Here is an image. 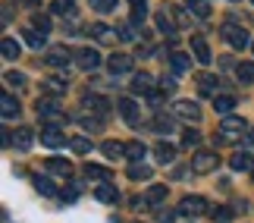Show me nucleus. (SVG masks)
<instances>
[{
	"mask_svg": "<svg viewBox=\"0 0 254 223\" xmlns=\"http://www.w3.org/2000/svg\"><path fill=\"white\" fill-rule=\"evenodd\" d=\"M38 116H41L44 126H63V123H69L66 110H60L54 101H47V98H38Z\"/></svg>",
	"mask_w": 254,
	"mask_h": 223,
	"instance_id": "f257e3e1",
	"label": "nucleus"
},
{
	"mask_svg": "<svg viewBox=\"0 0 254 223\" xmlns=\"http://www.w3.org/2000/svg\"><path fill=\"white\" fill-rule=\"evenodd\" d=\"M220 35H223V41H229L236 51H245L248 44H254L251 38H248V32H245L242 25H236V22H226V25L220 28Z\"/></svg>",
	"mask_w": 254,
	"mask_h": 223,
	"instance_id": "f03ea898",
	"label": "nucleus"
},
{
	"mask_svg": "<svg viewBox=\"0 0 254 223\" xmlns=\"http://www.w3.org/2000/svg\"><path fill=\"white\" fill-rule=\"evenodd\" d=\"M72 60H75V66H79V70L91 73V70H97V66H101V54H97L94 47H79V51L72 54Z\"/></svg>",
	"mask_w": 254,
	"mask_h": 223,
	"instance_id": "7ed1b4c3",
	"label": "nucleus"
},
{
	"mask_svg": "<svg viewBox=\"0 0 254 223\" xmlns=\"http://www.w3.org/2000/svg\"><path fill=\"white\" fill-rule=\"evenodd\" d=\"M217 163H220L217 151H198V154L191 157V170L204 176V173H213V170H217Z\"/></svg>",
	"mask_w": 254,
	"mask_h": 223,
	"instance_id": "20e7f679",
	"label": "nucleus"
},
{
	"mask_svg": "<svg viewBox=\"0 0 254 223\" xmlns=\"http://www.w3.org/2000/svg\"><path fill=\"white\" fill-rule=\"evenodd\" d=\"M176 211H179V214H185V217H198V214H204V211H207V201H204L201 195H185Z\"/></svg>",
	"mask_w": 254,
	"mask_h": 223,
	"instance_id": "39448f33",
	"label": "nucleus"
},
{
	"mask_svg": "<svg viewBox=\"0 0 254 223\" xmlns=\"http://www.w3.org/2000/svg\"><path fill=\"white\" fill-rule=\"evenodd\" d=\"M245 129H248V123L242 116H223V123H220L223 139H239V135H245Z\"/></svg>",
	"mask_w": 254,
	"mask_h": 223,
	"instance_id": "423d86ee",
	"label": "nucleus"
},
{
	"mask_svg": "<svg viewBox=\"0 0 254 223\" xmlns=\"http://www.w3.org/2000/svg\"><path fill=\"white\" fill-rule=\"evenodd\" d=\"M173 113L179 116V120H185V123H198L201 120V107L194 101H176L173 104Z\"/></svg>",
	"mask_w": 254,
	"mask_h": 223,
	"instance_id": "0eeeda50",
	"label": "nucleus"
},
{
	"mask_svg": "<svg viewBox=\"0 0 254 223\" xmlns=\"http://www.w3.org/2000/svg\"><path fill=\"white\" fill-rule=\"evenodd\" d=\"M116 110H120V116L129 126H141V116H138V104H135L132 98H120L116 101Z\"/></svg>",
	"mask_w": 254,
	"mask_h": 223,
	"instance_id": "6e6552de",
	"label": "nucleus"
},
{
	"mask_svg": "<svg viewBox=\"0 0 254 223\" xmlns=\"http://www.w3.org/2000/svg\"><path fill=\"white\" fill-rule=\"evenodd\" d=\"M41 142L47 145V148H63L66 135H63L60 126H44V129H41Z\"/></svg>",
	"mask_w": 254,
	"mask_h": 223,
	"instance_id": "1a4fd4ad",
	"label": "nucleus"
},
{
	"mask_svg": "<svg viewBox=\"0 0 254 223\" xmlns=\"http://www.w3.org/2000/svg\"><path fill=\"white\" fill-rule=\"evenodd\" d=\"M132 57L129 54H113L110 60H107V66H110V73L113 75H126V73H132Z\"/></svg>",
	"mask_w": 254,
	"mask_h": 223,
	"instance_id": "9d476101",
	"label": "nucleus"
},
{
	"mask_svg": "<svg viewBox=\"0 0 254 223\" xmlns=\"http://www.w3.org/2000/svg\"><path fill=\"white\" fill-rule=\"evenodd\" d=\"M69 63H75V60H72L69 51H63V47H54V51L47 54V66H51V70H66Z\"/></svg>",
	"mask_w": 254,
	"mask_h": 223,
	"instance_id": "9b49d317",
	"label": "nucleus"
},
{
	"mask_svg": "<svg viewBox=\"0 0 254 223\" xmlns=\"http://www.w3.org/2000/svg\"><path fill=\"white\" fill-rule=\"evenodd\" d=\"M32 142H35V129H28V126H19V129L13 132V148L28 151V148H32Z\"/></svg>",
	"mask_w": 254,
	"mask_h": 223,
	"instance_id": "f8f14e48",
	"label": "nucleus"
},
{
	"mask_svg": "<svg viewBox=\"0 0 254 223\" xmlns=\"http://www.w3.org/2000/svg\"><path fill=\"white\" fill-rule=\"evenodd\" d=\"M41 88H44V94H51V98H63V94L69 91V82H63V79H57V75H51V79L41 82Z\"/></svg>",
	"mask_w": 254,
	"mask_h": 223,
	"instance_id": "ddd939ff",
	"label": "nucleus"
},
{
	"mask_svg": "<svg viewBox=\"0 0 254 223\" xmlns=\"http://www.w3.org/2000/svg\"><path fill=\"white\" fill-rule=\"evenodd\" d=\"M170 66H173V73H176V75H182V73H189V70H191V57H189V54H182V51H173V54H170Z\"/></svg>",
	"mask_w": 254,
	"mask_h": 223,
	"instance_id": "4468645a",
	"label": "nucleus"
},
{
	"mask_svg": "<svg viewBox=\"0 0 254 223\" xmlns=\"http://www.w3.org/2000/svg\"><path fill=\"white\" fill-rule=\"evenodd\" d=\"M198 91L204 94V98H217V75L201 73L198 75Z\"/></svg>",
	"mask_w": 254,
	"mask_h": 223,
	"instance_id": "2eb2a0df",
	"label": "nucleus"
},
{
	"mask_svg": "<svg viewBox=\"0 0 254 223\" xmlns=\"http://www.w3.org/2000/svg\"><path fill=\"white\" fill-rule=\"evenodd\" d=\"M191 54H194V60L198 63H210L213 60V54H210V47L204 38H191Z\"/></svg>",
	"mask_w": 254,
	"mask_h": 223,
	"instance_id": "dca6fc26",
	"label": "nucleus"
},
{
	"mask_svg": "<svg viewBox=\"0 0 254 223\" xmlns=\"http://www.w3.org/2000/svg\"><path fill=\"white\" fill-rule=\"evenodd\" d=\"M19 101L13 98V94H0V113H3V120H13V116H19Z\"/></svg>",
	"mask_w": 254,
	"mask_h": 223,
	"instance_id": "f3484780",
	"label": "nucleus"
},
{
	"mask_svg": "<svg viewBox=\"0 0 254 223\" xmlns=\"http://www.w3.org/2000/svg\"><path fill=\"white\" fill-rule=\"evenodd\" d=\"M85 107L94 110L97 116H107V113H110V101L101 98V94H88V98H85Z\"/></svg>",
	"mask_w": 254,
	"mask_h": 223,
	"instance_id": "a211bd4d",
	"label": "nucleus"
},
{
	"mask_svg": "<svg viewBox=\"0 0 254 223\" xmlns=\"http://www.w3.org/2000/svg\"><path fill=\"white\" fill-rule=\"evenodd\" d=\"M97 201H104V205H116V198H120V192H116V186H110V182H101V186L94 189Z\"/></svg>",
	"mask_w": 254,
	"mask_h": 223,
	"instance_id": "6ab92c4d",
	"label": "nucleus"
},
{
	"mask_svg": "<svg viewBox=\"0 0 254 223\" xmlns=\"http://www.w3.org/2000/svg\"><path fill=\"white\" fill-rule=\"evenodd\" d=\"M132 91H138V94H151L154 91V79H151V73H138L132 79Z\"/></svg>",
	"mask_w": 254,
	"mask_h": 223,
	"instance_id": "aec40b11",
	"label": "nucleus"
},
{
	"mask_svg": "<svg viewBox=\"0 0 254 223\" xmlns=\"http://www.w3.org/2000/svg\"><path fill=\"white\" fill-rule=\"evenodd\" d=\"M0 54H3L6 60H16V57H22V44H19L16 38H3V41H0Z\"/></svg>",
	"mask_w": 254,
	"mask_h": 223,
	"instance_id": "412c9836",
	"label": "nucleus"
},
{
	"mask_svg": "<svg viewBox=\"0 0 254 223\" xmlns=\"http://www.w3.org/2000/svg\"><path fill=\"white\" fill-rule=\"evenodd\" d=\"M154 154H157L160 163H173V160H176V145H170V142H157V145H154Z\"/></svg>",
	"mask_w": 254,
	"mask_h": 223,
	"instance_id": "4be33fe9",
	"label": "nucleus"
},
{
	"mask_svg": "<svg viewBox=\"0 0 254 223\" xmlns=\"http://www.w3.org/2000/svg\"><path fill=\"white\" fill-rule=\"evenodd\" d=\"M47 170L57 173V176H72V163L63 160V157H51V160H47Z\"/></svg>",
	"mask_w": 254,
	"mask_h": 223,
	"instance_id": "5701e85b",
	"label": "nucleus"
},
{
	"mask_svg": "<svg viewBox=\"0 0 254 223\" xmlns=\"http://www.w3.org/2000/svg\"><path fill=\"white\" fill-rule=\"evenodd\" d=\"M144 154H148V148H144V142H138V139H135V142H126V157H129V160L141 163V157H144Z\"/></svg>",
	"mask_w": 254,
	"mask_h": 223,
	"instance_id": "b1692460",
	"label": "nucleus"
},
{
	"mask_svg": "<svg viewBox=\"0 0 254 223\" xmlns=\"http://www.w3.org/2000/svg\"><path fill=\"white\" fill-rule=\"evenodd\" d=\"M229 167L232 170H254V160H251V154H245V151H239V154H232L229 157Z\"/></svg>",
	"mask_w": 254,
	"mask_h": 223,
	"instance_id": "393cba45",
	"label": "nucleus"
},
{
	"mask_svg": "<svg viewBox=\"0 0 254 223\" xmlns=\"http://www.w3.org/2000/svg\"><path fill=\"white\" fill-rule=\"evenodd\" d=\"M85 176L88 179H101V182H110L113 173L107 170V167H97V163H85Z\"/></svg>",
	"mask_w": 254,
	"mask_h": 223,
	"instance_id": "a878e982",
	"label": "nucleus"
},
{
	"mask_svg": "<svg viewBox=\"0 0 254 223\" xmlns=\"http://www.w3.org/2000/svg\"><path fill=\"white\" fill-rule=\"evenodd\" d=\"M213 107H217V113H223V116H232L236 98H232V94H220V98H213Z\"/></svg>",
	"mask_w": 254,
	"mask_h": 223,
	"instance_id": "bb28decb",
	"label": "nucleus"
},
{
	"mask_svg": "<svg viewBox=\"0 0 254 223\" xmlns=\"http://www.w3.org/2000/svg\"><path fill=\"white\" fill-rule=\"evenodd\" d=\"M163 198H167V186H160V182L144 192V201H148V208H151V205H160Z\"/></svg>",
	"mask_w": 254,
	"mask_h": 223,
	"instance_id": "cd10ccee",
	"label": "nucleus"
},
{
	"mask_svg": "<svg viewBox=\"0 0 254 223\" xmlns=\"http://www.w3.org/2000/svg\"><path fill=\"white\" fill-rule=\"evenodd\" d=\"M151 176H154V170L148 167V163H132V167H129V179H135V182L151 179Z\"/></svg>",
	"mask_w": 254,
	"mask_h": 223,
	"instance_id": "c85d7f7f",
	"label": "nucleus"
},
{
	"mask_svg": "<svg viewBox=\"0 0 254 223\" xmlns=\"http://www.w3.org/2000/svg\"><path fill=\"white\" fill-rule=\"evenodd\" d=\"M51 13H57V16H75V0H54Z\"/></svg>",
	"mask_w": 254,
	"mask_h": 223,
	"instance_id": "c756f323",
	"label": "nucleus"
},
{
	"mask_svg": "<svg viewBox=\"0 0 254 223\" xmlns=\"http://www.w3.org/2000/svg\"><path fill=\"white\" fill-rule=\"evenodd\" d=\"M236 75H239V82H242V85H248V82H254V63H251V60H245V63H239V66H236Z\"/></svg>",
	"mask_w": 254,
	"mask_h": 223,
	"instance_id": "7c9ffc66",
	"label": "nucleus"
},
{
	"mask_svg": "<svg viewBox=\"0 0 254 223\" xmlns=\"http://www.w3.org/2000/svg\"><path fill=\"white\" fill-rule=\"evenodd\" d=\"M101 151L107 154V160H116L120 154H126V145H123V142H104Z\"/></svg>",
	"mask_w": 254,
	"mask_h": 223,
	"instance_id": "2f4dec72",
	"label": "nucleus"
},
{
	"mask_svg": "<svg viewBox=\"0 0 254 223\" xmlns=\"http://www.w3.org/2000/svg\"><path fill=\"white\" fill-rule=\"evenodd\" d=\"M35 189L41 192V195H47V198H57V186L47 176H35Z\"/></svg>",
	"mask_w": 254,
	"mask_h": 223,
	"instance_id": "473e14b6",
	"label": "nucleus"
},
{
	"mask_svg": "<svg viewBox=\"0 0 254 223\" xmlns=\"http://www.w3.org/2000/svg\"><path fill=\"white\" fill-rule=\"evenodd\" d=\"M79 123H82V129L85 132H101V120H97V116H91V113H79Z\"/></svg>",
	"mask_w": 254,
	"mask_h": 223,
	"instance_id": "72a5a7b5",
	"label": "nucleus"
},
{
	"mask_svg": "<svg viewBox=\"0 0 254 223\" xmlns=\"http://www.w3.org/2000/svg\"><path fill=\"white\" fill-rule=\"evenodd\" d=\"M189 13H194V16H201V19H207L210 16V6H207V0H189Z\"/></svg>",
	"mask_w": 254,
	"mask_h": 223,
	"instance_id": "f704fd0d",
	"label": "nucleus"
},
{
	"mask_svg": "<svg viewBox=\"0 0 254 223\" xmlns=\"http://www.w3.org/2000/svg\"><path fill=\"white\" fill-rule=\"evenodd\" d=\"M69 148L75 154H88L91 151V139H85V135H75V139H69Z\"/></svg>",
	"mask_w": 254,
	"mask_h": 223,
	"instance_id": "c9c22d12",
	"label": "nucleus"
},
{
	"mask_svg": "<svg viewBox=\"0 0 254 223\" xmlns=\"http://www.w3.org/2000/svg\"><path fill=\"white\" fill-rule=\"evenodd\" d=\"M198 145H201V132H194V129L182 132V148H198Z\"/></svg>",
	"mask_w": 254,
	"mask_h": 223,
	"instance_id": "e433bc0d",
	"label": "nucleus"
},
{
	"mask_svg": "<svg viewBox=\"0 0 254 223\" xmlns=\"http://www.w3.org/2000/svg\"><path fill=\"white\" fill-rule=\"evenodd\" d=\"M154 129H157V132H173V120H170V116H163V113H157V116H154Z\"/></svg>",
	"mask_w": 254,
	"mask_h": 223,
	"instance_id": "4c0bfd02",
	"label": "nucleus"
},
{
	"mask_svg": "<svg viewBox=\"0 0 254 223\" xmlns=\"http://www.w3.org/2000/svg\"><path fill=\"white\" fill-rule=\"evenodd\" d=\"M154 22H157V28H160V32H167V35H173V32H176L173 19H170L167 13H157V19H154Z\"/></svg>",
	"mask_w": 254,
	"mask_h": 223,
	"instance_id": "58836bf2",
	"label": "nucleus"
},
{
	"mask_svg": "<svg viewBox=\"0 0 254 223\" xmlns=\"http://www.w3.org/2000/svg\"><path fill=\"white\" fill-rule=\"evenodd\" d=\"M88 32H91V35L97 38V41H110V28H107L104 22H94L91 28H88Z\"/></svg>",
	"mask_w": 254,
	"mask_h": 223,
	"instance_id": "ea45409f",
	"label": "nucleus"
},
{
	"mask_svg": "<svg viewBox=\"0 0 254 223\" xmlns=\"http://www.w3.org/2000/svg\"><path fill=\"white\" fill-rule=\"evenodd\" d=\"M32 28H35V32H41V35H47V32H51V19L38 13V16L32 19Z\"/></svg>",
	"mask_w": 254,
	"mask_h": 223,
	"instance_id": "a19ab883",
	"label": "nucleus"
},
{
	"mask_svg": "<svg viewBox=\"0 0 254 223\" xmlns=\"http://www.w3.org/2000/svg\"><path fill=\"white\" fill-rule=\"evenodd\" d=\"M116 32H120V41H135V25L132 22H123Z\"/></svg>",
	"mask_w": 254,
	"mask_h": 223,
	"instance_id": "79ce46f5",
	"label": "nucleus"
},
{
	"mask_svg": "<svg viewBox=\"0 0 254 223\" xmlns=\"http://www.w3.org/2000/svg\"><path fill=\"white\" fill-rule=\"evenodd\" d=\"M91 6L97 9V13H113V9H116V0H91Z\"/></svg>",
	"mask_w": 254,
	"mask_h": 223,
	"instance_id": "37998d69",
	"label": "nucleus"
},
{
	"mask_svg": "<svg viewBox=\"0 0 254 223\" xmlns=\"http://www.w3.org/2000/svg\"><path fill=\"white\" fill-rule=\"evenodd\" d=\"M173 16H176V22H179L182 28L191 22V16H189V9H185V6H173Z\"/></svg>",
	"mask_w": 254,
	"mask_h": 223,
	"instance_id": "c03bdc74",
	"label": "nucleus"
},
{
	"mask_svg": "<svg viewBox=\"0 0 254 223\" xmlns=\"http://www.w3.org/2000/svg\"><path fill=\"white\" fill-rule=\"evenodd\" d=\"M25 41L32 44V47H38V51H41V44H44V35H38L35 28H25Z\"/></svg>",
	"mask_w": 254,
	"mask_h": 223,
	"instance_id": "a18cd8bd",
	"label": "nucleus"
},
{
	"mask_svg": "<svg viewBox=\"0 0 254 223\" xmlns=\"http://www.w3.org/2000/svg\"><path fill=\"white\" fill-rule=\"evenodd\" d=\"M3 82H6V85H16V88H22V85H25V75H22V73H6Z\"/></svg>",
	"mask_w": 254,
	"mask_h": 223,
	"instance_id": "49530a36",
	"label": "nucleus"
},
{
	"mask_svg": "<svg viewBox=\"0 0 254 223\" xmlns=\"http://www.w3.org/2000/svg\"><path fill=\"white\" fill-rule=\"evenodd\" d=\"M144 16H148V6H138V9L132 13V25H141V22H144Z\"/></svg>",
	"mask_w": 254,
	"mask_h": 223,
	"instance_id": "de8ad7c7",
	"label": "nucleus"
},
{
	"mask_svg": "<svg viewBox=\"0 0 254 223\" xmlns=\"http://www.w3.org/2000/svg\"><path fill=\"white\" fill-rule=\"evenodd\" d=\"M232 217V208H220V211H213V220H220V223H226Z\"/></svg>",
	"mask_w": 254,
	"mask_h": 223,
	"instance_id": "09e8293b",
	"label": "nucleus"
},
{
	"mask_svg": "<svg viewBox=\"0 0 254 223\" xmlns=\"http://www.w3.org/2000/svg\"><path fill=\"white\" fill-rule=\"evenodd\" d=\"M160 88H163V91H167V94H173V91H176V79H173V75H163V82H160Z\"/></svg>",
	"mask_w": 254,
	"mask_h": 223,
	"instance_id": "8fccbe9b",
	"label": "nucleus"
},
{
	"mask_svg": "<svg viewBox=\"0 0 254 223\" xmlns=\"http://www.w3.org/2000/svg\"><path fill=\"white\" fill-rule=\"evenodd\" d=\"M176 214H179V211H157V220H160V223H173Z\"/></svg>",
	"mask_w": 254,
	"mask_h": 223,
	"instance_id": "3c124183",
	"label": "nucleus"
},
{
	"mask_svg": "<svg viewBox=\"0 0 254 223\" xmlns=\"http://www.w3.org/2000/svg\"><path fill=\"white\" fill-rule=\"evenodd\" d=\"M148 101H151V104H163V101H167V91H151Z\"/></svg>",
	"mask_w": 254,
	"mask_h": 223,
	"instance_id": "603ef678",
	"label": "nucleus"
},
{
	"mask_svg": "<svg viewBox=\"0 0 254 223\" xmlns=\"http://www.w3.org/2000/svg\"><path fill=\"white\" fill-rule=\"evenodd\" d=\"M75 198H79V186H72V189L63 192V201H75Z\"/></svg>",
	"mask_w": 254,
	"mask_h": 223,
	"instance_id": "864d4df0",
	"label": "nucleus"
},
{
	"mask_svg": "<svg viewBox=\"0 0 254 223\" xmlns=\"http://www.w3.org/2000/svg\"><path fill=\"white\" fill-rule=\"evenodd\" d=\"M19 6H28V9H35V6H41V0H16Z\"/></svg>",
	"mask_w": 254,
	"mask_h": 223,
	"instance_id": "5fc2aeb1",
	"label": "nucleus"
},
{
	"mask_svg": "<svg viewBox=\"0 0 254 223\" xmlns=\"http://www.w3.org/2000/svg\"><path fill=\"white\" fill-rule=\"evenodd\" d=\"M9 19H13V9L3 6V25H9Z\"/></svg>",
	"mask_w": 254,
	"mask_h": 223,
	"instance_id": "6e6d98bb",
	"label": "nucleus"
},
{
	"mask_svg": "<svg viewBox=\"0 0 254 223\" xmlns=\"http://www.w3.org/2000/svg\"><path fill=\"white\" fill-rule=\"evenodd\" d=\"M132 6H135V9H138V6H148V3H144V0H132Z\"/></svg>",
	"mask_w": 254,
	"mask_h": 223,
	"instance_id": "4d7b16f0",
	"label": "nucleus"
},
{
	"mask_svg": "<svg viewBox=\"0 0 254 223\" xmlns=\"http://www.w3.org/2000/svg\"><path fill=\"white\" fill-rule=\"evenodd\" d=\"M251 179H254V170H251Z\"/></svg>",
	"mask_w": 254,
	"mask_h": 223,
	"instance_id": "13d9d810",
	"label": "nucleus"
},
{
	"mask_svg": "<svg viewBox=\"0 0 254 223\" xmlns=\"http://www.w3.org/2000/svg\"><path fill=\"white\" fill-rule=\"evenodd\" d=\"M251 6H254V0H251Z\"/></svg>",
	"mask_w": 254,
	"mask_h": 223,
	"instance_id": "bf43d9fd",
	"label": "nucleus"
},
{
	"mask_svg": "<svg viewBox=\"0 0 254 223\" xmlns=\"http://www.w3.org/2000/svg\"><path fill=\"white\" fill-rule=\"evenodd\" d=\"M251 51H254V44H251Z\"/></svg>",
	"mask_w": 254,
	"mask_h": 223,
	"instance_id": "052dcab7",
	"label": "nucleus"
}]
</instances>
